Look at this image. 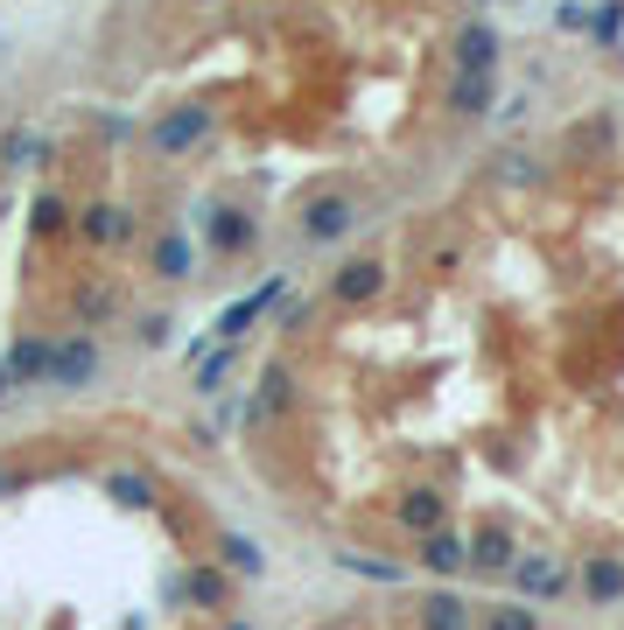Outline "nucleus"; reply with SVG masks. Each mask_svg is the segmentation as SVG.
Returning a JSON list of instances; mask_svg holds the SVG:
<instances>
[{
	"label": "nucleus",
	"instance_id": "f257e3e1",
	"mask_svg": "<svg viewBox=\"0 0 624 630\" xmlns=\"http://www.w3.org/2000/svg\"><path fill=\"white\" fill-rule=\"evenodd\" d=\"M50 386H64V393H78V386H91L99 378V343L91 336H64V343H50Z\"/></svg>",
	"mask_w": 624,
	"mask_h": 630
},
{
	"label": "nucleus",
	"instance_id": "f03ea898",
	"mask_svg": "<svg viewBox=\"0 0 624 630\" xmlns=\"http://www.w3.org/2000/svg\"><path fill=\"white\" fill-rule=\"evenodd\" d=\"M281 295H288V274H274V280H267V288H253V295H239V301H232V309H225V316H218V343H232V336H245V322H260V316H267V309H274V301H281Z\"/></svg>",
	"mask_w": 624,
	"mask_h": 630
},
{
	"label": "nucleus",
	"instance_id": "7ed1b4c3",
	"mask_svg": "<svg viewBox=\"0 0 624 630\" xmlns=\"http://www.w3.org/2000/svg\"><path fill=\"white\" fill-rule=\"evenodd\" d=\"M204 133H211V106H183V112H168V120H155L147 141H155L162 155H183V147L204 141Z\"/></svg>",
	"mask_w": 624,
	"mask_h": 630
},
{
	"label": "nucleus",
	"instance_id": "20e7f679",
	"mask_svg": "<svg viewBox=\"0 0 624 630\" xmlns=\"http://www.w3.org/2000/svg\"><path fill=\"white\" fill-rule=\"evenodd\" d=\"M513 582H519L534 603H547V596H561V588H569V567H561L555 553H519V561H513Z\"/></svg>",
	"mask_w": 624,
	"mask_h": 630
},
{
	"label": "nucleus",
	"instance_id": "39448f33",
	"mask_svg": "<svg viewBox=\"0 0 624 630\" xmlns=\"http://www.w3.org/2000/svg\"><path fill=\"white\" fill-rule=\"evenodd\" d=\"M351 224H358V210H351V197H316L309 210H302V239H316V245L344 239Z\"/></svg>",
	"mask_w": 624,
	"mask_h": 630
},
{
	"label": "nucleus",
	"instance_id": "423d86ee",
	"mask_svg": "<svg viewBox=\"0 0 624 630\" xmlns=\"http://www.w3.org/2000/svg\"><path fill=\"white\" fill-rule=\"evenodd\" d=\"M463 553H470V567H484V575H513V561H519V546H513L505 526H484L478 540H463Z\"/></svg>",
	"mask_w": 624,
	"mask_h": 630
},
{
	"label": "nucleus",
	"instance_id": "0eeeda50",
	"mask_svg": "<svg viewBox=\"0 0 624 630\" xmlns=\"http://www.w3.org/2000/svg\"><path fill=\"white\" fill-rule=\"evenodd\" d=\"M491 64H499V35H491L484 22H470L457 35V70L463 78H491Z\"/></svg>",
	"mask_w": 624,
	"mask_h": 630
},
{
	"label": "nucleus",
	"instance_id": "6e6552de",
	"mask_svg": "<svg viewBox=\"0 0 624 630\" xmlns=\"http://www.w3.org/2000/svg\"><path fill=\"white\" fill-rule=\"evenodd\" d=\"M380 288H386V266H380V259H351L344 274L330 280V295H337V301H372Z\"/></svg>",
	"mask_w": 624,
	"mask_h": 630
},
{
	"label": "nucleus",
	"instance_id": "1a4fd4ad",
	"mask_svg": "<svg viewBox=\"0 0 624 630\" xmlns=\"http://www.w3.org/2000/svg\"><path fill=\"white\" fill-rule=\"evenodd\" d=\"M422 567H428V575H463L470 553H463L457 532H428V540H422Z\"/></svg>",
	"mask_w": 624,
	"mask_h": 630
},
{
	"label": "nucleus",
	"instance_id": "9d476101",
	"mask_svg": "<svg viewBox=\"0 0 624 630\" xmlns=\"http://www.w3.org/2000/svg\"><path fill=\"white\" fill-rule=\"evenodd\" d=\"M85 239L91 245H120V239H134V218H127L120 203H91L85 210Z\"/></svg>",
	"mask_w": 624,
	"mask_h": 630
},
{
	"label": "nucleus",
	"instance_id": "9b49d317",
	"mask_svg": "<svg viewBox=\"0 0 624 630\" xmlns=\"http://www.w3.org/2000/svg\"><path fill=\"white\" fill-rule=\"evenodd\" d=\"M0 365H8V378H14V386H29V378H43V372H50V336H22V343H14L8 357H0Z\"/></svg>",
	"mask_w": 624,
	"mask_h": 630
},
{
	"label": "nucleus",
	"instance_id": "f8f14e48",
	"mask_svg": "<svg viewBox=\"0 0 624 630\" xmlns=\"http://www.w3.org/2000/svg\"><path fill=\"white\" fill-rule=\"evenodd\" d=\"M422 630H470V603L435 588V596H422Z\"/></svg>",
	"mask_w": 624,
	"mask_h": 630
},
{
	"label": "nucleus",
	"instance_id": "ddd939ff",
	"mask_svg": "<svg viewBox=\"0 0 624 630\" xmlns=\"http://www.w3.org/2000/svg\"><path fill=\"white\" fill-rule=\"evenodd\" d=\"M582 588H590V603H624V561L596 553V561L582 567Z\"/></svg>",
	"mask_w": 624,
	"mask_h": 630
},
{
	"label": "nucleus",
	"instance_id": "4468645a",
	"mask_svg": "<svg viewBox=\"0 0 624 630\" xmlns=\"http://www.w3.org/2000/svg\"><path fill=\"white\" fill-rule=\"evenodd\" d=\"M401 526L407 532H442V498H435V490H414V498H401Z\"/></svg>",
	"mask_w": 624,
	"mask_h": 630
},
{
	"label": "nucleus",
	"instance_id": "2eb2a0df",
	"mask_svg": "<svg viewBox=\"0 0 624 630\" xmlns=\"http://www.w3.org/2000/svg\"><path fill=\"white\" fill-rule=\"evenodd\" d=\"M106 498H120V505L147 511V505H155V484H147L141 469H112V476H106Z\"/></svg>",
	"mask_w": 624,
	"mask_h": 630
},
{
	"label": "nucleus",
	"instance_id": "dca6fc26",
	"mask_svg": "<svg viewBox=\"0 0 624 630\" xmlns=\"http://www.w3.org/2000/svg\"><path fill=\"white\" fill-rule=\"evenodd\" d=\"M218 561L232 567V575H260V567H267V553H260L253 540H245V532H225V546H218Z\"/></svg>",
	"mask_w": 624,
	"mask_h": 630
},
{
	"label": "nucleus",
	"instance_id": "f3484780",
	"mask_svg": "<svg viewBox=\"0 0 624 630\" xmlns=\"http://www.w3.org/2000/svg\"><path fill=\"white\" fill-rule=\"evenodd\" d=\"M190 239H183V232H168L162 245H155V274H168V280H190Z\"/></svg>",
	"mask_w": 624,
	"mask_h": 630
},
{
	"label": "nucleus",
	"instance_id": "a211bd4d",
	"mask_svg": "<svg viewBox=\"0 0 624 630\" xmlns=\"http://www.w3.org/2000/svg\"><path fill=\"white\" fill-rule=\"evenodd\" d=\"M478 630H540V617H534L526 603H499V609H484Z\"/></svg>",
	"mask_w": 624,
	"mask_h": 630
},
{
	"label": "nucleus",
	"instance_id": "6ab92c4d",
	"mask_svg": "<svg viewBox=\"0 0 624 630\" xmlns=\"http://www.w3.org/2000/svg\"><path fill=\"white\" fill-rule=\"evenodd\" d=\"M225 378H232V343H218V351L197 365V393H218Z\"/></svg>",
	"mask_w": 624,
	"mask_h": 630
},
{
	"label": "nucleus",
	"instance_id": "aec40b11",
	"mask_svg": "<svg viewBox=\"0 0 624 630\" xmlns=\"http://www.w3.org/2000/svg\"><path fill=\"white\" fill-rule=\"evenodd\" d=\"M337 567H351V575H365V582H401V567L372 561V553H337Z\"/></svg>",
	"mask_w": 624,
	"mask_h": 630
},
{
	"label": "nucleus",
	"instance_id": "412c9836",
	"mask_svg": "<svg viewBox=\"0 0 624 630\" xmlns=\"http://www.w3.org/2000/svg\"><path fill=\"white\" fill-rule=\"evenodd\" d=\"M449 106H457V112H484V106H491V78H457Z\"/></svg>",
	"mask_w": 624,
	"mask_h": 630
},
{
	"label": "nucleus",
	"instance_id": "4be33fe9",
	"mask_svg": "<svg viewBox=\"0 0 624 630\" xmlns=\"http://www.w3.org/2000/svg\"><path fill=\"white\" fill-rule=\"evenodd\" d=\"M211 239L225 245V253H245V245H253V224H239V218H218V224H211Z\"/></svg>",
	"mask_w": 624,
	"mask_h": 630
},
{
	"label": "nucleus",
	"instance_id": "5701e85b",
	"mask_svg": "<svg viewBox=\"0 0 624 630\" xmlns=\"http://www.w3.org/2000/svg\"><path fill=\"white\" fill-rule=\"evenodd\" d=\"M183 596H190V603H218L225 596V575H190V582H183Z\"/></svg>",
	"mask_w": 624,
	"mask_h": 630
},
{
	"label": "nucleus",
	"instance_id": "b1692460",
	"mask_svg": "<svg viewBox=\"0 0 624 630\" xmlns=\"http://www.w3.org/2000/svg\"><path fill=\"white\" fill-rule=\"evenodd\" d=\"M14 393V378H8V365H0V399H8Z\"/></svg>",
	"mask_w": 624,
	"mask_h": 630
},
{
	"label": "nucleus",
	"instance_id": "393cba45",
	"mask_svg": "<svg viewBox=\"0 0 624 630\" xmlns=\"http://www.w3.org/2000/svg\"><path fill=\"white\" fill-rule=\"evenodd\" d=\"M8 490H14V476H8V469H0V498H8Z\"/></svg>",
	"mask_w": 624,
	"mask_h": 630
},
{
	"label": "nucleus",
	"instance_id": "a878e982",
	"mask_svg": "<svg viewBox=\"0 0 624 630\" xmlns=\"http://www.w3.org/2000/svg\"><path fill=\"white\" fill-rule=\"evenodd\" d=\"M239 630H245V623H239Z\"/></svg>",
	"mask_w": 624,
	"mask_h": 630
}]
</instances>
